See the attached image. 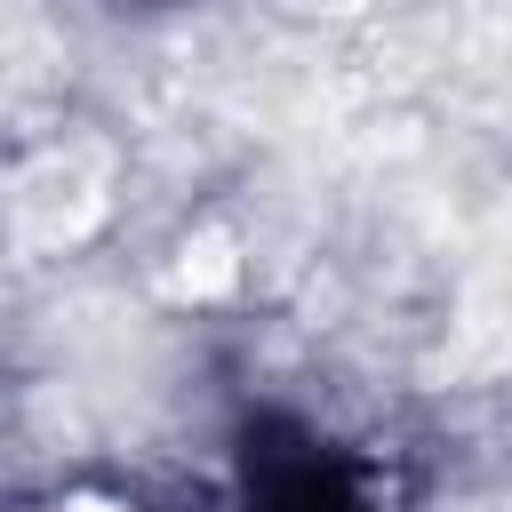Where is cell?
<instances>
[{"instance_id":"obj_1","label":"cell","mask_w":512,"mask_h":512,"mask_svg":"<svg viewBox=\"0 0 512 512\" xmlns=\"http://www.w3.org/2000/svg\"><path fill=\"white\" fill-rule=\"evenodd\" d=\"M64 512H128V504H112V496H72Z\"/></svg>"}]
</instances>
